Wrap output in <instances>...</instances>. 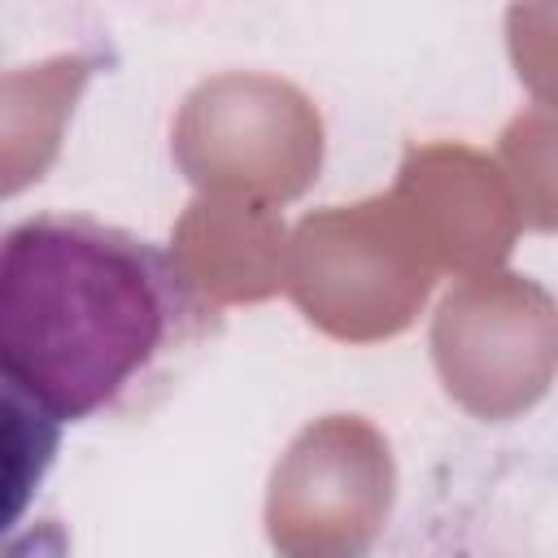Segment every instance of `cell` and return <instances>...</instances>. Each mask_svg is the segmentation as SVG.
<instances>
[{"label":"cell","instance_id":"cell-1","mask_svg":"<svg viewBox=\"0 0 558 558\" xmlns=\"http://www.w3.org/2000/svg\"><path fill=\"white\" fill-rule=\"evenodd\" d=\"M196 327L174 257L126 227L35 214L0 231V375L57 423L135 405Z\"/></svg>","mask_w":558,"mask_h":558},{"label":"cell","instance_id":"cell-2","mask_svg":"<svg viewBox=\"0 0 558 558\" xmlns=\"http://www.w3.org/2000/svg\"><path fill=\"white\" fill-rule=\"evenodd\" d=\"M61 453V423L0 375V558L26 549L31 514Z\"/></svg>","mask_w":558,"mask_h":558}]
</instances>
